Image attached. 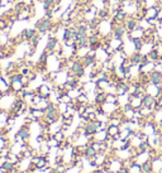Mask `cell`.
Listing matches in <instances>:
<instances>
[{"mask_svg":"<svg viewBox=\"0 0 162 173\" xmlns=\"http://www.w3.org/2000/svg\"><path fill=\"white\" fill-rule=\"evenodd\" d=\"M53 28V22L51 18H43V19H39L38 22L36 23V29L39 34H46V33H49L51 29Z\"/></svg>","mask_w":162,"mask_h":173,"instance_id":"1","label":"cell"},{"mask_svg":"<svg viewBox=\"0 0 162 173\" xmlns=\"http://www.w3.org/2000/svg\"><path fill=\"white\" fill-rule=\"evenodd\" d=\"M30 140V128L29 125L24 124V125H22L18 131H17V134H15V143H28V141Z\"/></svg>","mask_w":162,"mask_h":173,"instance_id":"2","label":"cell"},{"mask_svg":"<svg viewBox=\"0 0 162 173\" xmlns=\"http://www.w3.org/2000/svg\"><path fill=\"white\" fill-rule=\"evenodd\" d=\"M70 71H71V72H72L75 76H76L77 78L81 80V78L85 76V66H84V63H82V61H81L80 58H75V61H73V63H72Z\"/></svg>","mask_w":162,"mask_h":173,"instance_id":"3","label":"cell"},{"mask_svg":"<svg viewBox=\"0 0 162 173\" xmlns=\"http://www.w3.org/2000/svg\"><path fill=\"white\" fill-rule=\"evenodd\" d=\"M58 48H60L58 38H57V37H49V38H48V42H47V44H46L45 51H47L48 53H55Z\"/></svg>","mask_w":162,"mask_h":173,"instance_id":"4","label":"cell"},{"mask_svg":"<svg viewBox=\"0 0 162 173\" xmlns=\"http://www.w3.org/2000/svg\"><path fill=\"white\" fill-rule=\"evenodd\" d=\"M106 131H108V135H109L112 139H119V138H121L122 128H121L119 125L108 124V126H106Z\"/></svg>","mask_w":162,"mask_h":173,"instance_id":"5","label":"cell"},{"mask_svg":"<svg viewBox=\"0 0 162 173\" xmlns=\"http://www.w3.org/2000/svg\"><path fill=\"white\" fill-rule=\"evenodd\" d=\"M137 27H139V22L134 18V17H132V18H127V20L124 22V28H125V30H127V33H131L132 30H134Z\"/></svg>","mask_w":162,"mask_h":173,"instance_id":"6","label":"cell"},{"mask_svg":"<svg viewBox=\"0 0 162 173\" xmlns=\"http://www.w3.org/2000/svg\"><path fill=\"white\" fill-rule=\"evenodd\" d=\"M125 34H127V30L124 28V24H115L113 27V37L123 39Z\"/></svg>","mask_w":162,"mask_h":173,"instance_id":"7","label":"cell"},{"mask_svg":"<svg viewBox=\"0 0 162 173\" xmlns=\"http://www.w3.org/2000/svg\"><path fill=\"white\" fill-rule=\"evenodd\" d=\"M93 139L96 140V141H108V140L110 139V137L108 135L106 129H99V130L93 135Z\"/></svg>","mask_w":162,"mask_h":173,"instance_id":"8","label":"cell"},{"mask_svg":"<svg viewBox=\"0 0 162 173\" xmlns=\"http://www.w3.org/2000/svg\"><path fill=\"white\" fill-rule=\"evenodd\" d=\"M37 34V29L36 28H26L23 32H22L20 34V38H23L24 40H27V42H29V40L33 38L34 36Z\"/></svg>","mask_w":162,"mask_h":173,"instance_id":"9","label":"cell"},{"mask_svg":"<svg viewBox=\"0 0 162 173\" xmlns=\"http://www.w3.org/2000/svg\"><path fill=\"white\" fill-rule=\"evenodd\" d=\"M96 154H98V150H96L91 144L86 145V148H85V150H84V158H86V159H93V158H95Z\"/></svg>","mask_w":162,"mask_h":173,"instance_id":"10","label":"cell"},{"mask_svg":"<svg viewBox=\"0 0 162 173\" xmlns=\"http://www.w3.org/2000/svg\"><path fill=\"white\" fill-rule=\"evenodd\" d=\"M149 80L152 84H156V85H162V73L158 72V71H152L149 73Z\"/></svg>","mask_w":162,"mask_h":173,"instance_id":"11","label":"cell"},{"mask_svg":"<svg viewBox=\"0 0 162 173\" xmlns=\"http://www.w3.org/2000/svg\"><path fill=\"white\" fill-rule=\"evenodd\" d=\"M131 105H132V107L134 110H139V109L143 106V99L137 96V95H133L131 97Z\"/></svg>","mask_w":162,"mask_h":173,"instance_id":"12","label":"cell"},{"mask_svg":"<svg viewBox=\"0 0 162 173\" xmlns=\"http://www.w3.org/2000/svg\"><path fill=\"white\" fill-rule=\"evenodd\" d=\"M161 57H162V55L160 53L158 46H155V48L148 53V58H149V61H152V62H156V61H158Z\"/></svg>","mask_w":162,"mask_h":173,"instance_id":"13","label":"cell"},{"mask_svg":"<svg viewBox=\"0 0 162 173\" xmlns=\"http://www.w3.org/2000/svg\"><path fill=\"white\" fill-rule=\"evenodd\" d=\"M37 150H38V153H41V154H49L52 148H51V145L47 143V141H43V143L39 144Z\"/></svg>","mask_w":162,"mask_h":173,"instance_id":"14","label":"cell"},{"mask_svg":"<svg viewBox=\"0 0 162 173\" xmlns=\"http://www.w3.org/2000/svg\"><path fill=\"white\" fill-rule=\"evenodd\" d=\"M76 103L80 104V105H88L90 103V99H89V95L86 94V92H81L76 99Z\"/></svg>","mask_w":162,"mask_h":173,"instance_id":"15","label":"cell"},{"mask_svg":"<svg viewBox=\"0 0 162 173\" xmlns=\"http://www.w3.org/2000/svg\"><path fill=\"white\" fill-rule=\"evenodd\" d=\"M81 61H82V63H84L85 68H86V67H93V66L95 65V62H96V57L88 55L86 57H84Z\"/></svg>","mask_w":162,"mask_h":173,"instance_id":"16","label":"cell"},{"mask_svg":"<svg viewBox=\"0 0 162 173\" xmlns=\"http://www.w3.org/2000/svg\"><path fill=\"white\" fill-rule=\"evenodd\" d=\"M142 53L141 52H134L132 56H129V58H131V61H132V63L133 65H141V62H142Z\"/></svg>","mask_w":162,"mask_h":173,"instance_id":"17","label":"cell"},{"mask_svg":"<svg viewBox=\"0 0 162 173\" xmlns=\"http://www.w3.org/2000/svg\"><path fill=\"white\" fill-rule=\"evenodd\" d=\"M142 167V172H146V173H152L153 172V166H152V162L151 160H147L144 163L141 164Z\"/></svg>","mask_w":162,"mask_h":173,"instance_id":"18","label":"cell"},{"mask_svg":"<svg viewBox=\"0 0 162 173\" xmlns=\"http://www.w3.org/2000/svg\"><path fill=\"white\" fill-rule=\"evenodd\" d=\"M53 135V138H55L57 141H63V140H66V134L63 133L62 130H60V131H57V133H55V134H52Z\"/></svg>","mask_w":162,"mask_h":173,"instance_id":"19","label":"cell"},{"mask_svg":"<svg viewBox=\"0 0 162 173\" xmlns=\"http://www.w3.org/2000/svg\"><path fill=\"white\" fill-rule=\"evenodd\" d=\"M76 32L80 34V37L88 36V27H85V25H77V27H76Z\"/></svg>","mask_w":162,"mask_h":173,"instance_id":"20","label":"cell"},{"mask_svg":"<svg viewBox=\"0 0 162 173\" xmlns=\"http://www.w3.org/2000/svg\"><path fill=\"white\" fill-rule=\"evenodd\" d=\"M55 3L56 0H43V8H45V10H48L55 5Z\"/></svg>","mask_w":162,"mask_h":173,"instance_id":"21","label":"cell"},{"mask_svg":"<svg viewBox=\"0 0 162 173\" xmlns=\"http://www.w3.org/2000/svg\"><path fill=\"white\" fill-rule=\"evenodd\" d=\"M72 123H73V116H71V118H66L61 124H63V125H67V126H71L72 125Z\"/></svg>","mask_w":162,"mask_h":173,"instance_id":"22","label":"cell"},{"mask_svg":"<svg viewBox=\"0 0 162 173\" xmlns=\"http://www.w3.org/2000/svg\"><path fill=\"white\" fill-rule=\"evenodd\" d=\"M56 2H57V4L60 5V3H61V0H56Z\"/></svg>","mask_w":162,"mask_h":173,"instance_id":"23","label":"cell"},{"mask_svg":"<svg viewBox=\"0 0 162 173\" xmlns=\"http://www.w3.org/2000/svg\"><path fill=\"white\" fill-rule=\"evenodd\" d=\"M8 2H10V3H12V2H14V0H8Z\"/></svg>","mask_w":162,"mask_h":173,"instance_id":"24","label":"cell"},{"mask_svg":"<svg viewBox=\"0 0 162 173\" xmlns=\"http://www.w3.org/2000/svg\"><path fill=\"white\" fill-rule=\"evenodd\" d=\"M141 173H146V172H141Z\"/></svg>","mask_w":162,"mask_h":173,"instance_id":"25","label":"cell"},{"mask_svg":"<svg viewBox=\"0 0 162 173\" xmlns=\"http://www.w3.org/2000/svg\"><path fill=\"white\" fill-rule=\"evenodd\" d=\"M79 173H81V172H79Z\"/></svg>","mask_w":162,"mask_h":173,"instance_id":"26","label":"cell"}]
</instances>
